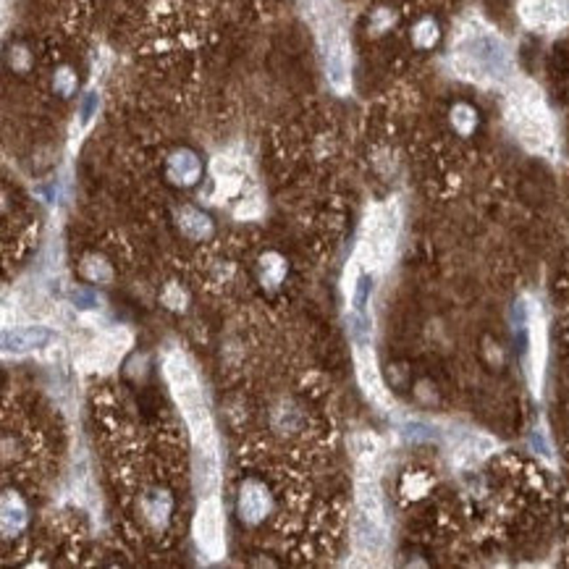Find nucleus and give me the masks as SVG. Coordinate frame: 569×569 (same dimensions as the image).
I'll use <instances>...</instances> for the list:
<instances>
[{"label": "nucleus", "instance_id": "obj_1", "mask_svg": "<svg viewBox=\"0 0 569 569\" xmlns=\"http://www.w3.org/2000/svg\"><path fill=\"white\" fill-rule=\"evenodd\" d=\"M454 71L478 82V84H496L512 76V53L506 43L483 24H467L457 37L451 53Z\"/></svg>", "mask_w": 569, "mask_h": 569}, {"label": "nucleus", "instance_id": "obj_2", "mask_svg": "<svg viewBox=\"0 0 569 569\" xmlns=\"http://www.w3.org/2000/svg\"><path fill=\"white\" fill-rule=\"evenodd\" d=\"M165 380L173 391L176 404L182 407L184 420L192 430V438L197 449H215V433H213V420H210V409L205 401L202 386L194 376L189 360L179 352L168 355L165 360Z\"/></svg>", "mask_w": 569, "mask_h": 569}, {"label": "nucleus", "instance_id": "obj_3", "mask_svg": "<svg viewBox=\"0 0 569 569\" xmlns=\"http://www.w3.org/2000/svg\"><path fill=\"white\" fill-rule=\"evenodd\" d=\"M506 121L517 140L535 152H546L554 147V121L548 116L543 97L533 84H519L509 97Z\"/></svg>", "mask_w": 569, "mask_h": 569}, {"label": "nucleus", "instance_id": "obj_4", "mask_svg": "<svg viewBox=\"0 0 569 569\" xmlns=\"http://www.w3.org/2000/svg\"><path fill=\"white\" fill-rule=\"evenodd\" d=\"M399 237V213L391 205H378L370 210L362 228L360 242V260L367 268H383L397 247Z\"/></svg>", "mask_w": 569, "mask_h": 569}, {"label": "nucleus", "instance_id": "obj_5", "mask_svg": "<svg viewBox=\"0 0 569 569\" xmlns=\"http://www.w3.org/2000/svg\"><path fill=\"white\" fill-rule=\"evenodd\" d=\"M194 540L197 546L205 551V556L221 559L223 556V512H221V501L210 496L205 498L197 517H194Z\"/></svg>", "mask_w": 569, "mask_h": 569}, {"label": "nucleus", "instance_id": "obj_6", "mask_svg": "<svg viewBox=\"0 0 569 569\" xmlns=\"http://www.w3.org/2000/svg\"><path fill=\"white\" fill-rule=\"evenodd\" d=\"M129 344H131L129 331L113 328V331L100 333L95 341H92V346H89V357H87V360H89V365L95 367V370L108 373V370H113V367L119 365L121 357L126 355Z\"/></svg>", "mask_w": 569, "mask_h": 569}, {"label": "nucleus", "instance_id": "obj_7", "mask_svg": "<svg viewBox=\"0 0 569 569\" xmlns=\"http://www.w3.org/2000/svg\"><path fill=\"white\" fill-rule=\"evenodd\" d=\"M519 16L527 27L538 29H554L567 22V3L564 0H522Z\"/></svg>", "mask_w": 569, "mask_h": 569}, {"label": "nucleus", "instance_id": "obj_8", "mask_svg": "<svg viewBox=\"0 0 569 569\" xmlns=\"http://www.w3.org/2000/svg\"><path fill=\"white\" fill-rule=\"evenodd\" d=\"M357 373H360V383H362L367 397L378 404H388L386 388H383V380H380L376 365V355H373V349H367V344H357Z\"/></svg>", "mask_w": 569, "mask_h": 569}, {"label": "nucleus", "instance_id": "obj_9", "mask_svg": "<svg viewBox=\"0 0 569 569\" xmlns=\"http://www.w3.org/2000/svg\"><path fill=\"white\" fill-rule=\"evenodd\" d=\"M53 339V333L43 328V325H24V328H16V331H6L3 336V346L8 355H27V352H34L45 346L47 341Z\"/></svg>", "mask_w": 569, "mask_h": 569}, {"label": "nucleus", "instance_id": "obj_10", "mask_svg": "<svg viewBox=\"0 0 569 569\" xmlns=\"http://www.w3.org/2000/svg\"><path fill=\"white\" fill-rule=\"evenodd\" d=\"M268 509H270L268 491L260 483H255V480H249V483L242 488V496H239V515H242V519L260 522L263 517L268 515Z\"/></svg>", "mask_w": 569, "mask_h": 569}, {"label": "nucleus", "instance_id": "obj_11", "mask_svg": "<svg viewBox=\"0 0 569 569\" xmlns=\"http://www.w3.org/2000/svg\"><path fill=\"white\" fill-rule=\"evenodd\" d=\"M168 173H171L173 182L192 184L197 182V176H200V161H197L189 150L176 152L171 158V163H168Z\"/></svg>", "mask_w": 569, "mask_h": 569}, {"label": "nucleus", "instance_id": "obj_12", "mask_svg": "<svg viewBox=\"0 0 569 569\" xmlns=\"http://www.w3.org/2000/svg\"><path fill=\"white\" fill-rule=\"evenodd\" d=\"M357 501H360V515L370 517L376 522H383V501H380V494H378V485L376 483H360L357 488Z\"/></svg>", "mask_w": 569, "mask_h": 569}, {"label": "nucleus", "instance_id": "obj_13", "mask_svg": "<svg viewBox=\"0 0 569 569\" xmlns=\"http://www.w3.org/2000/svg\"><path fill=\"white\" fill-rule=\"evenodd\" d=\"M179 226H182L184 234L192 237V239H205L210 231H213L210 218L202 215L200 210H194V207H184L182 213H179Z\"/></svg>", "mask_w": 569, "mask_h": 569}, {"label": "nucleus", "instance_id": "obj_14", "mask_svg": "<svg viewBox=\"0 0 569 569\" xmlns=\"http://www.w3.org/2000/svg\"><path fill=\"white\" fill-rule=\"evenodd\" d=\"M27 522V509L19 501V496H13L11 491L3 496V530L6 535H11V530H22V525Z\"/></svg>", "mask_w": 569, "mask_h": 569}, {"label": "nucleus", "instance_id": "obj_15", "mask_svg": "<svg viewBox=\"0 0 569 569\" xmlns=\"http://www.w3.org/2000/svg\"><path fill=\"white\" fill-rule=\"evenodd\" d=\"M543 362H546V328H543V320L535 318L533 320V386L540 383Z\"/></svg>", "mask_w": 569, "mask_h": 569}, {"label": "nucleus", "instance_id": "obj_16", "mask_svg": "<svg viewBox=\"0 0 569 569\" xmlns=\"http://www.w3.org/2000/svg\"><path fill=\"white\" fill-rule=\"evenodd\" d=\"M451 121H454V126H457V129L467 134V131L475 126L473 108H470V105H457V108H454V113H451Z\"/></svg>", "mask_w": 569, "mask_h": 569}, {"label": "nucleus", "instance_id": "obj_17", "mask_svg": "<svg viewBox=\"0 0 569 569\" xmlns=\"http://www.w3.org/2000/svg\"><path fill=\"white\" fill-rule=\"evenodd\" d=\"M404 433H407V438H412V441L433 438V436H436V430L430 428V425H425V422H417V420L407 422V425H404Z\"/></svg>", "mask_w": 569, "mask_h": 569}, {"label": "nucleus", "instance_id": "obj_18", "mask_svg": "<svg viewBox=\"0 0 569 569\" xmlns=\"http://www.w3.org/2000/svg\"><path fill=\"white\" fill-rule=\"evenodd\" d=\"M436 37H438V32H436V24L433 22H422L417 29H415V43L422 45V47L436 43Z\"/></svg>", "mask_w": 569, "mask_h": 569}, {"label": "nucleus", "instance_id": "obj_19", "mask_svg": "<svg viewBox=\"0 0 569 569\" xmlns=\"http://www.w3.org/2000/svg\"><path fill=\"white\" fill-rule=\"evenodd\" d=\"M84 273L89 281H110V270H108V265L103 260H97V265H92V268H89V263H87Z\"/></svg>", "mask_w": 569, "mask_h": 569}, {"label": "nucleus", "instance_id": "obj_20", "mask_svg": "<svg viewBox=\"0 0 569 569\" xmlns=\"http://www.w3.org/2000/svg\"><path fill=\"white\" fill-rule=\"evenodd\" d=\"M95 105H97V97H95V92H89V95L84 97V103H82V124H87V121L92 119Z\"/></svg>", "mask_w": 569, "mask_h": 569}]
</instances>
